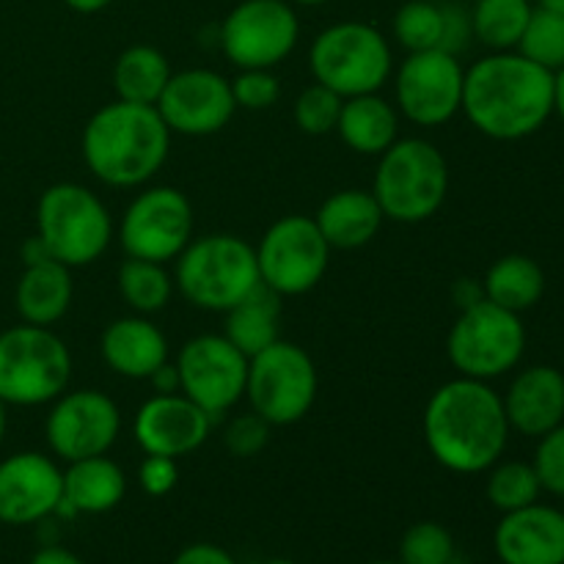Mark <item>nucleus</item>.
Listing matches in <instances>:
<instances>
[{"label":"nucleus","mask_w":564,"mask_h":564,"mask_svg":"<svg viewBox=\"0 0 564 564\" xmlns=\"http://www.w3.org/2000/svg\"><path fill=\"white\" fill-rule=\"evenodd\" d=\"M516 50L543 69L560 72L564 66V14L538 6Z\"/></svg>","instance_id":"72a5a7b5"},{"label":"nucleus","mask_w":564,"mask_h":564,"mask_svg":"<svg viewBox=\"0 0 564 564\" xmlns=\"http://www.w3.org/2000/svg\"><path fill=\"white\" fill-rule=\"evenodd\" d=\"M180 482V468L174 457L147 455L138 466V485L147 496H165Z\"/></svg>","instance_id":"a19ab883"},{"label":"nucleus","mask_w":564,"mask_h":564,"mask_svg":"<svg viewBox=\"0 0 564 564\" xmlns=\"http://www.w3.org/2000/svg\"><path fill=\"white\" fill-rule=\"evenodd\" d=\"M99 352L116 375L127 380H149L169 364V339L143 314L119 317L102 330Z\"/></svg>","instance_id":"4be33fe9"},{"label":"nucleus","mask_w":564,"mask_h":564,"mask_svg":"<svg viewBox=\"0 0 564 564\" xmlns=\"http://www.w3.org/2000/svg\"><path fill=\"white\" fill-rule=\"evenodd\" d=\"M31 564H86L77 554H72L69 549H61V545H44L36 554L31 556Z\"/></svg>","instance_id":"37998d69"},{"label":"nucleus","mask_w":564,"mask_h":564,"mask_svg":"<svg viewBox=\"0 0 564 564\" xmlns=\"http://www.w3.org/2000/svg\"><path fill=\"white\" fill-rule=\"evenodd\" d=\"M554 113L564 121V66L554 72Z\"/></svg>","instance_id":"de8ad7c7"},{"label":"nucleus","mask_w":564,"mask_h":564,"mask_svg":"<svg viewBox=\"0 0 564 564\" xmlns=\"http://www.w3.org/2000/svg\"><path fill=\"white\" fill-rule=\"evenodd\" d=\"M446 564H468V562H463V560H460V556H457V554H455V556H452V560H449V562H446Z\"/></svg>","instance_id":"5fc2aeb1"},{"label":"nucleus","mask_w":564,"mask_h":564,"mask_svg":"<svg viewBox=\"0 0 564 564\" xmlns=\"http://www.w3.org/2000/svg\"><path fill=\"white\" fill-rule=\"evenodd\" d=\"M268 441H270V424L253 411L231 419V424L224 433L226 449H229L235 457L259 455V452L268 446Z\"/></svg>","instance_id":"58836bf2"},{"label":"nucleus","mask_w":564,"mask_h":564,"mask_svg":"<svg viewBox=\"0 0 564 564\" xmlns=\"http://www.w3.org/2000/svg\"><path fill=\"white\" fill-rule=\"evenodd\" d=\"M259 279L281 297L312 292L328 273L330 246L314 218L284 215L262 235L257 246Z\"/></svg>","instance_id":"9b49d317"},{"label":"nucleus","mask_w":564,"mask_h":564,"mask_svg":"<svg viewBox=\"0 0 564 564\" xmlns=\"http://www.w3.org/2000/svg\"><path fill=\"white\" fill-rule=\"evenodd\" d=\"M171 64L158 47L132 44L116 58L113 88L119 99L138 105H158L165 83L171 80Z\"/></svg>","instance_id":"c85d7f7f"},{"label":"nucleus","mask_w":564,"mask_h":564,"mask_svg":"<svg viewBox=\"0 0 564 564\" xmlns=\"http://www.w3.org/2000/svg\"><path fill=\"white\" fill-rule=\"evenodd\" d=\"M39 237L66 268L94 264L113 240V218L102 198L77 182H55L39 196Z\"/></svg>","instance_id":"6e6552de"},{"label":"nucleus","mask_w":564,"mask_h":564,"mask_svg":"<svg viewBox=\"0 0 564 564\" xmlns=\"http://www.w3.org/2000/svg\"><path fill=\"white\" fill-rule=\"evenodd\" d=\"M540 9L556 11V14H564V0H538Z\"/></svg>","instance_id":"8fccbe9b"},{"label":"nucleus","mask_w":564,"mask_h":564,"mask_svg":"<svg viewBox=\"0 0 564 564\" xmlns=\"http://www.w3.org/2000/svg\"><path fill=\"white\" fill-rule=\"evenodd\" d=\"M383 220L386 215L378 198L372 196V191H361V187L336 191L319 204L314 215L319 235L330 248H339V251H352L372 242Z\"/></svg>","instance_id":"b1692460"},{"label":"nucleus","mask_w":564,"mask_h":564,"mask_svg":"<svg viewBox=\"0 0 564 564\" xmlns=\"http://www.w3.org/2000/svg\"><path fill=\"white\" fill-rule=\"evenodd\" d=\"M213 430V416L187 400L182 391L176 394H154L138 408L132 435L143 455L185 457L202 449Z\"/></svg>","instance_id":"6ab92c4d"},{"label":"nucleus","mask_w":564,"mask_h":564,"mask_svg":"<svg viewBox=\"0 0 564 564\" xmlns=\"http://www.w3.org/2000/svg\"><path fill=\"white\" fill-rule=\"evenodd\" d=\"M394 39L408 53L441 50L444 39V11L441 0H408L394 14Z\"/></svg>","instance_id":"473e14b6"},{"label":"nucleus","mask_w":564,"mask_h":564,"mask_svg":"<svg viewBox=\"0 0 564 564\" xmlns=\"http://www.w3.org/2000/svg\"><path fill=\"white\" fill-rule=\"evenodd\" d=\"M471 3H474V0H471Z\"/></svg>","instance_id":"6e6d98bb"},{"label":"nucleus","mask_w":564,"mask_h":564,"mask_svg":"<svg viewBox=\"0 0 564 564\" xmlns=\"http://www.w3.org/2000/svg\"><path fill=\"white\" fill-rule=\"evenodd\" d=\"M127 494V477L116 460L108 455L83 457L66 463L64 496H61L55 516L72 521L75 516H102L116 510Z\"/></svg>","instance_id":"5701e85b"},{"label":"nucleus","mask_w":564,"mask_h":564,"mask_svg":"<svg viewBox=\"0 0 564 564\" xmlns=\"http://www.w3.org/2000/svg\"><path fill=\"white\" fill-rule=\"evenodd\" d=\"M174 262V286L204 312L226 314L262 284L257 248L237 235L196 237Z\"/></svg>","instance_id":"39448f33"},{"label":"nucleus","mask_w":564,"mask_h":564,"mask_svg":"<svg viewBox=\"0 0 564 564\" xmlns=\"http://www.w3.org/2000/svg\"><path fill=\"white\" fill-rule=\"evenodd\" d=\"M449 193V165L427 138H397L378 160L372 196L389 220H430Z\"/></svg>","instance_id":"20e7f679"},{"label":"nucleus","mask_w":564,"mask_h":564,"mask_svg":"<svg viewBox=\"0 0 564 564\" xmlns=\"http://www.w3.org/2000/svg\"><path fill=\"white\" fill-rule=\"evenodd\" d=\"M6 402H0V444H3L6 438V430H9V411H6Z\"/></svg>","instance_id":"09e8293b"},{"label":"nucleus","mask_w":564,"mask_h":564,"mask_svg":"<svg viewBox=\"0 0 564 564\" xmlns=\"http://www.w3.org/2000/svg\"><path fill=\"white\" fill-rule=\"evenodd\" d=\"M174 564H237L235 556L226 549L213 543H193L176 554Z\"/></svg>","instance_id":"79ce46f5"},{"label":"nucleus","mask_w":564,"mask_h":564,"mask_svg":"<svg viewBox=\"0 0 564 564\" xmlns=\"http://www.w3.org/2000/svg\"><path fill=\"white\" fill-rule=\"evenodd\" d=\"M264 564H297V562H292V560H270V562H264Z\"/></svg>","instance_id":"603ef678"},{"label":"nucleus","mask_w":564,"mask_h":564,"mask_svg":"<svg viewBox=\"0 0 564 564\" xmlns=\"http://www.w3.org/2000/svg\"><path fill=\"white\" fill-rule=\"evenodd\" d=\"M301 20L290 0H242L220 25V50L237 69H273L292 55Z\"/></svg>","instance_id":"ddd939ff"},{"label":"nucleus","mask_w":564,"mask_h":564,"mask_svg":"<svg viewBox=\"0 0 564 564\" xmlns=\"http://www.w3.org/2000/svg\"><path fill=\"white\" fill-rule=\"evenodd\" d=\"M44 259H53V253L44 246L42 237H28V240L22 242V264H36L44 262Z\"/></svg>","instance_id":"a18cd8bd"},{"label":"nucleus","mask_w":564,"mask_h":564,"mask_svg":"<svg viewBox=\"0 0 564 564\" xmlns=\"http://www.w3.org/2000/svg\"><path fill=\"white\" fill-rule=\"evenodd\" d=\"M149 383L154 386V394H176V391H180V372H176L174 364H163V367L149 378Z\"/></svg>","instance_id":"c03bdc74"},{"label":"nucleus","mask_w":564,"mask_h":564,"mask_svg":"<svg viewBox=\"0 0 564 564\" xmlns=\"http://www.w3.org/2000/svg\"><path fill=\"white\" fill-rule=\"evenodd\" d=\"M314 83L339 97L378 94L394 72V55L383 33L369 22H336L314 36L308 47Z\"/></svg>","instance_id":"0eeeda50"},{"label":"nucleus","mask_w":564,"mask_h":564,"mask_svg":"<svg viewBox=\"0 0 564 564\" xmlns=\"http://www.w3.org/2000/svg\"><path fill=\"white\" fill-rule=\"evenodd\" d=\"M501 402L510 430L540 438L564 422V375L549 364L521 369Z\"/></svg>","instance_id":"412c9836"},{"label":"nucleus","mask_w":564,"mask_h":564,"mask_svg":"<svg viewBox=\"0 0 564 564\" xmlns=\"http://www.w3.org/2000/svg\"><path fill=\"white\" fill-rule=\"evenodd\" d=\"M532 0H474L471 25L474 39L490 53L516 50L529 25Z\"/></svg>","instance_id":"c756f323"},{"label":"nucleus","mask_w":564,"mask_h":564,"mask_svg":"<svg viewBox=\"0 0 564 564\" xmlns=\"http://www.w3.org/2000/svg\"><path fill=\"white\" fill-rule=\"evenodd\" d=\"M180 391L209 416L231 411L246 397L248 356L224 334H202L180 347L174 361Z\"/></svg>","instance_id":"2eb2a0df"},{"label":"nucleus","mask_w":564,"mask_h":564,"mask_svg":"<svg viewBox=\"0 0 564 564\" xmlns=\"http://www.w3.org/2000/svg\"><path fill=\"white\" fill-rule=\"evenodd\" d=\"M72 380V352L44 325H14L0 334V402L36 408L58 400Z\"/></svg>","instance_id":"423d86ee"},{"label":"nucleus","mask_w":564,"mask_h":564,"mask_svg":"<svg viewBox=\"0 0 564 564\" xmlns=\"http://www.w3.org/2000/svg\"><path fill=\"white\" fill-rule=\"evenodd\" d=\"M229 83L235 105L242 110H268L281 97V83L273 69H240Z\"/></svg>","instance_id":"e433bc0d"},{"label":"nucleus","mask_w":564,"mask_h":564,"mask_svg":"<svg viewBox=\"0 0 564 564\" xmlns=\"http://www.w3.org/2000/svg\"><path fill=\"white\" fill-rule=\"evenodd\" d=\"M369 564H405V562H400V560H394V562H391V560H380V562H369Z\"/></svg>","instance_id":"864d4df0"},{"label":"nucleus","mask_w":564,"mask_h":564,"mask_svg":"<svg viewBox=\"0 0 564 564\" xmlns=\"http://www.w3.org/2000/svg\"><path fill=\"white\" fill-rule=\"evenodd\" d=\"M534 471H538L543 490L554 496H564V422L551 433L540 435L538 452H534Z\"/></svg>","instance_id":"4c0bfd02"},{"label":"nucleus","mask_w":564,"mask_h":564,"mask_svg":"<svg viewBox=\"0 0 564 564\" xmlns=\"http://www.w3.org/2000/svg\"><path fill=\"white\" fill-rule=\"evenodd\" d=\"M545 292V273L532 257L507 253L490 264L485 275L482 295L507 312L523 314L540 303Z\"/></svg>","instance_id":"cd10ccee"},{"label":"nucleus","mask_w":564,"mask_h":564,"mask_svg":"<svg viewBox=\"0 0 564 564\" xmlns=\"http://www.w3.org/2000/svg\"><path fill=\"white\" fill-rule=\"evenodd\" d=\"M441 11H444V39H441V50L460 58V53H466L468 44L474 42L471 9L463 6L460 0H441Z\"/></svg>","instance_id":"ea45409f"},{"label":"nucleus","mask_w":564,"mask_h":564,"mask_svg":"<svg viewBox=\"0 0 564 564\" xmlns=\"http://www.w3.org/2000/svg\"><path fill=\"white\" fill-rule=\"evenodd\" d=\"M292 3H297V6H323V3H328V0H292Z\"/></svg>","instance_id":"3c124183"},{"label":"nucleus","mask_w":564,"mask_h":564,"mask_svg":"<svg viewBox=\"0 0 564 564\" xmlns=\"http://www.w3.org/2000/svg\"><path fill=\"white\" fill-rule=\"evenodd\" d=\"M121 433V411L105 391H64L44 422L50 452L64 463L108 455Z\"/></svg>","instance_id":"dca6fc26"},{"label":"nucleus","mask_w":564,"mask_h":564,"mask_svg":"<svg viewBox=\"0 0 564 564\" xmlns=\"http://www.w3.org/2000/svg\"><path fill=\"white\" fill-rule=\"evenodd\" d=\"M281 295H275L270 286L259 284L257 290L248 292L237 306L226 312V330L224 336L246 352L248 358L262 352L273 341L281 339Z\"/></svg>","instance_id":"bb28decb"},{"label":"nucleus","mask_w":564,"mask_h":564,"mask_svg":"<svg viewBox=\"0 0 564 564\" xmlns=\"http://www.w3.org/2000/svg\"><path fill=\"white\" fill-rule=\"evenodd\" d=\"M341 102L345 97L330 91L323 83H314V86L303 88L301 97L295 99L292 119H295L297 130L306 135H328V132H336V124H339Z\"/></svg>","instance_id":"f704fd0d"},{"label":"nucleus","mask_w":564,"mask_h":564,"mask_svg":"<svg viewBox=\"0 0 564 564\" xmlns=\"http://www.w3.org/2000/svg\"><path fill=\"white\" fill-rule=\"evenodd\" d=\"M494 549L501 564H564V512L538 501L505 512Z\"/></svg>","instance_id":"aec40b11"},{"label":"nucleus","mask_w":564,"mask_h":564,"mask_svg":"<svg viewBox=\"0 0 564 564\" xmlns=\"http://www.w3.org/2000/svg\"><path fill=\"white\" fill-rule=\"evenodd\" d=\"M466 69L446 50L408 53L394 72V99L400 113L419 127H441L463 108Z\"/></svg>","instance_id":"4468645a"},{"label":"nucleus","mask_w":564,"mask_h":564,"mask_svg":"<svg viewBox=\"0 0 564 564\" xmlns=\"http://www.w3.org/2000/svg\"><path fill=\"white\" fill-rule=\"evenodd\" d=\"M455 538L435 521L413 523L400 543V562L405 564H446L455 556Z\"/></svg>","instance_id":"c9c22d12"},{"label":"nucleus","mask_w":564,"mask_h":564,"mask_svg":"<svg viewBox=\"0 0 564 564\" xmlns=\"http://www.w3.org/2000/svg\"><path fill=\"white\" fill-rule=\"evenodd\" d=\"M158 113L171 135L204 138L224 130L235 116L231 83L215 69L174 72L158 99Z\"/></svg>","instance_id":"f3484780"},{"label":"nucleus","mask_w":564,"mask_h":564,"mask_svg":"<svg viewBox=\"0 0 564 564\" xmlns=\"http://www.w3.org/2000/svg\"><path fill=\"white\" fill-rule=\"evenodd\" d=\"M196 215L180 187L154 185L127 204L119 220V242L127 257L174 262L193 240Z\"/></svg>","instance_id":"f8f14e48"},{"label":"nucleus","mask_w":564,"mask_h":564,"mask_svg":"<svg viewBox=\"0 0 564 564\" xmlns=\"http://www.w3.org/2000/svg\"><path fill=\"white\" fill-rule=\"evenodd\" d=\"M317 389V367L295 341L279 339L248 358L246 400L270 427L301 422L312 411Z\"/></svg>","instance_id":"9d476101"},{"label":"nucleus","mask_w":564,"mask_h":564,"mask_svg":"<svg viewBox=\"0 0 564 564\" xmlns=\"http://www.w3.org/2000/svg\"><path fill=\"white\" fill-rule=\"evenodd\" d=\"M463 113L494 141H521L554 116V72L518 50L490 53L466 69Z\"/></svg>","instance_id":"f03ea898"},{"label":"nucleus","mask_w":564,"mask_h":564,"mask_svg":"<svg viewBox=\"0 0 564 564\" xmlns=\"http://www.w3.org/2000/svg\"><path fill=\"white\" fill-rule=\"evenodd\" d=\"M64 471L42 452H17L0 460V523L33 527L55 516Z\"/></svg>","instance_id":"a211bd4d"},{"label":"nucleus","mask_w":564,"mask_h":564,"mask_svg":"<svg viewBox=\"0 0 564 564\" xmlns=\"http://www.w3.org/2000/svg\"><path fill=\"white\" fill-rule=\"evenodd\" d=\"M69 270L72 268H66L58 259L25 264L14 290V306L22 323L50 328V325L66 317L72 306V295H75Z\"/></svg>","instance_id":"393cba45"},{"label":"nucleus","mask_w":564,"mask_h":564,"mask_svg":"<svg viewBox=\"0 0 564 564\" xmlns=\"http://www.w3.org/2000/svg\"><path fill=\"white\" fill-rule=\"evenodd\" d=\"M523 350H527V328L521 314L507 312L488 297L463 306L460 317L446 336V356L457 375L485 383L512 372L521 364Z\"/></svg>","instance_id":"1a4fd4ad"},{"label":"nucleus","mask_w":564,"mask_h":564,"mask_svg":"<svg viewBox=\"0 0 564 564\" xmlns=\"http://www.w3.org/2000/svg\"><path fill=\"white\" fill-rule=\"evenodd\" d=\"M171 152V130L154 105H102L83 130V160L108 187H141L163 169Z\"/></svg>","instance_id":"7ed1b4c3"},{"label":"nucleus","mask_w":564,"mask_h":564,"mask_svg":"<svg viewBox=\"0 0 564 564\" xmlns=\"http://www.w3.org/2000/svg\"><path fill=\"white\" fill-rule=\"evenodd\" d=\"M116 284L121 301L143 317L163 312L174 295V275L165 270L163 262H149V259L127 257L116 273Z\"/></svg>","instance_id":"7c9ffc66"},{"label":"nucleus","mask_w":564,"mask_h":564,"mask_svg":"<svg viewBox=\"0 0 564 564\" xmlns=\"http://www.w3.org/2000/svg\"><path fill=\"white\" fill-rule=\"evenodd\" d=\"M488 501L499 512H516L523 510V507L534 505L543 494V485H540L538 471H534L532 463L521 460H507L496 463V466L488 468Z\"/></svg>","instance_id":"2f4dec72"},{"label":"nucleus","mask_w":564,"mask_h":564,"mask_svg":"<svg viewBox=\"0 0 564 564\" xmlns=\"http://www.w3.org/2000/svg\"><path fill=\"white\" fill-rule=\"evenodd\" d=\"M336 132L352 152L380 158L400 138V113L389 99L380 97V91L358 94L341 102Z\"/></svg>","instance_id":"a878e982"},{"label":"nucleus","mask_w":564,"mask_h":564,"mask_svg":"<svg viewBox=\"0 0 564 564\" xmlns=\"http://www.w3.org/2000/svg\"><path fill=\"white\" fill-rule=\"evenodd\" d=\"M66 6H69L72 11H77V14H97V11L108 9L113 0H64Z\"/></svg>","instance_id":"49530a36"},{"label":"nucleus","mask_w":564,"mask_h":564,"mask_svg":"<svg viewBox=\"0 0 564 564\" xmlns=\"http://www.w3.org/2000/svg\"><path fill=\"white\" fill-rule=\"evenodd\" d=\"M422 433L435 463L455 474H482L501 460L512 430L499 391L460 375L433 391Z\"/></svg>","instance_id":"f257e3e1"}]
</instances>
